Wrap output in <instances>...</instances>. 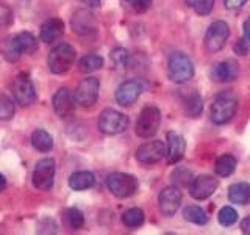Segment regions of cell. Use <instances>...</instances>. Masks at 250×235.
Instances as JSON below:
<instances>
[{
  "label": "cell",
  "instance_id": "cell-24",
  "mask_svg": "<svg viewBox=\"0 0 250 235\" xmlns=\"http://www.w3.org/2000/svg\"><path fill=\"white\" fill-rule=\"evenodd\" d=\"M14 41L18 44L21 53H35L38 49V39L28 33V31H22V33H18L14 36Z\"/></svg>",
  "mask_w": 250,
  "mask_h": 235
},
{
  "label": "cell",
  "instance_id": "cell-2",
  "mask_svg": "<svg viewBox=\"0 0 250 235\" xmlns=\"http://www.w3.org/2000/svg\"><path fill=\"white\" fill-rule=\"evenodd\" d=\"M167 75L174 83H185L194 75V65L182 52H175L167 61Z\"/></svg>",
  "mask_w": 250,
  "mask_h": 235
},
{
  "label": "cell",
  "instance_id": "cell-42",
  "mask_svg": "<svg viewBox=\"0 0 250 235\" xmlns=\"http://www.w3.org/2000/svg\"><path fill=\"white\" fill-rule=\"evenodd\" d=\"M80 2H83L84 5H88V6H99L100 5V0H80Z\"/></svg>",
  "mask_w": 250,
  "mask_h": 235
},
{
  "label": "cell",
  "instance_id": "cell-12",
  "mask_svg": "<svg viewBox=\"0 0 250 235\" xmlns=\"http://www.w3.org/2000/svg\"><path fill=\"white\" fill-rule=\"evenodd\" d=\"M217 187H219V182L216 177L208 176V174L199 176V177L192 179V182L189 185V194L194 199L203 201V199L209 198V196L216 191Z\"/></svg>",
  "mask_w": 250,
  "mask_h": 235
},
{
  "label": "cell",
  "instance_id": "cell-8",
  "mask_svg": "<svg viewBox=\"0 0 250 235\" xmlns=\"http://www.w3.org/2000/svg\"><path fill=\"white\" fill-rule=\"evenodd\" d=\"M99 90L100 82L96 77H86L78 83L75 90V100L84 108H89L97 102L99 99Z\"/></svg>",
  "mask_w": 250,
  "mask_h": 235
},
{
  "label": "cell",
  "instance_id": "cell-11",
  "mask_svg": "<svg viewBox=\"0 0 250 235\" xmlns=\"http://www.w3.org/2000/svg\"><path fill=\"white\" fill-rule=\"evenodd\" d=\"M13 96L14 100L22 107H28L36 100V91L31 80L27 75H18L13 83Z\"/></svg>",
  "mask_w": 250,
  "mask_h": 235
},
{
  "label": "cell",
  "instance_id": "cell-40",
  "mask_svg": "<svg viewBox=\"0 0 250 235\" xmlns=\"http://www.w3.org/2000/svg\"><path fill=\"white\" fill-rule=\"evenodd\" d=\"M241 231L244 234H247V235H250V216L244 218L241 221Z\"/></svg>",
  "mask_w": 250,
  "mask_h": 235
},
{
  "label": "cell",
  "instance_id": "cell-23",
  "mask_svg": "<svg viewBox=\"0 0 250 235\" xmlns=\"http://www.w3.org/2000/svg\"><path fill=\"white\" fill-rule=\"evenodd\" d=\"M234 169H236V159L230 154H224L221 155L214 163V171L217 176L221 177H229L231 176Z\"/></svg>",
  "mask_w": 250,
  "mask_h": 235
},
{
  "label": "cell",
  "instance_id": "cell-19",
  "mask_svg": "<svg viewBox=\"0 0 250 235\" xmlns=\"http://www.w3.org/2000/svg\"><path fill=\"white\" fill-rule=\"evenodd\" d=\"M64 33V22L58 18L47 19L41 25V39L44 43H53Z\"/></svg>",
  "mask_w": 250,
  "mask_h": 235
},
{
  "label": "cell",
  "instance_id": "cell-26",
  "mask_svg": "<svg viewBox=\"0 0 250 235\" xmlns=\"http://www.w3.org/2000/svg\"><path fill=\"white\" fill-rule=\"evenodd\" d=\"M122 223L127 227H130V229H136V227L143 226L144 223V212L136 207L125 210L122 215Z\"/></svg>",
  "mask_w": 250,
  "mask_h": 235
},
{
  "label": "cell",
  "instance_id": "cell-38",
  "mask_svg": "<svg viewBox=\"0 0 250 235\" xmlns=\"http://www.w3.org/2000/svg\"><path fill=\"white\" fill-rule=\"evenodd\" d=\"M111 58L117 63V65H122V63L127 61L128 55H127V52H125L124 49H114L113 53H111Z\"/></svg>",
  "mask_w": 250,
  "mask_h": 235
},
{
  "label": "cell",
  "instance_id": "cell-32",
  "mask_svg": "<svg viewBox=\"0 0 250 235\" xmlns=\"http://www.w3.org/2000/svg\"><path fill=\"white\" fill-rule=\"evenodd\" d=\"M185 107H186L188 115H191L192 118H197L202 113L203 100H202V97L199 96V94H191V96L185 100Z\"/></svg>",
  "mask_w": 250,
  "mask_h": 235
},
{
  "label": "cell",
  "instance_id": "cell-36",
  "mask_svg": "<svg viewBox=\"0 0 250 235\" xmlns=\"http://www.w3.org/2000/svg\"><path fill=\"white\" fill-rule=\"evenodd\" d=\"M13 22V10L8 5L0 3V28L8 27Z\"/></svg>",
  "mask_w": 250,
  "mask_h": 235
},
{
  "label": "cell",
  "instance_id": "cell-17",
  "mask_svg": "<svg viewBox=\"0 0 250 235\" xmlns=\"http://www.w3.org/2000/svg\"><path fill=\"white\" fill-rule=\"evenodd\" d=\"M186 143L182 135H178L175 132L167 133V152H166V160L169 164L178 163L185 155Z\"/></svg>",
  "mask_w": 250,
  "mask_h": 235
},
{
  "label": "cell",
  "instance_id": "cell-4",
  "mask_svg": "<svg viewBox=\"0 0 250 235\" xmlns=\"http://www.w3.org/2000/svg\"><path fill=\"white\" fill-rule=\"evenodd\" d=\"M128 118L113 108H106L100 113L99 129L105 135H119L128 129Z\"/></svg>",
  "mask_w": 250,
  "mask_h": 235
},
{
  "label": "cell",
  "instance_id": "cell-35",
  "mask_svg": "<svg viewBox=\"0 0 250 235\" xmlns=\"http://www.w3.org/2000/svg\"><path fill=\"white\" fill-rule=\"evenodd\" d=\"M125 3L135 13H146L152 5V0H125Z\"/></svg>",
  "mask_w": 250,
  "mask_h": 235
},
{
  "label": "cell",
  "instance_id": "cell-6",
  "mask_svg": "<svg viewBox=\"0 0 250 235\" xmlns=\"http://www.w3.org/2000/svg\"><path fill=\"white\" fill-rule=\"evenodd\" d=\"M238 110V100L230 94H219L211 107V119L216 124H227L231 121Z\"/></svg>",
  "mask_w": 250,
  "mask_h": 235
},
{
  "label": "cell",
  "instance_id": "cell-34",
  "mask_svg": "<svg viewBox=\"0 0 250 235\" xmlns=\"http://www.w3.org/2000/svg\"><path fill=\"white\" fill-rule=\"evenodd\" d=\"M14 115V104H13V99H10L5 94L0 96V119L8 121L11 119Z\"/></svg>",
  "mask_w": 250,
  "mask_h": 235
},
{
  "label": "cell",
  "instance_id": "cell-39",
  "mask_svg": "<svg viewBox=\"0 0 250 235\" xmlns=\"http://www.w3.org/2000/svg\"><path fill=\"white\" fill-rule=\"evenodd\" d=\"M225 2V6L229 8V10H239L246 5L247 0H224Z\"/></svg>",
  "mask_w": 250,
  "mask_h": 235
},
{
  "label": "cell",
  "instance_id": "cell-9",
  "mask_svg": "<svg viewBox=\"0 0 250 235\" xmlns=\"http://www.w3.org/2000/svg\"><path fill=\"white\" fill-rule=\"evenodd\" d=\"M230 36V28L224 21H216L209 25L205 35V47L208 52H219Z\"/></svg>",
  "mask_w": 250,
  "mask_h": 235
},
{
  "label": "cell",
  "instance_id": "cell-20",
  "mask_svg": "<svg viewBox=\"0 0 250 235\" xmlns=\"http://www.w3.org/2000/svg\"><path fill=\"white\" fill-rule=\"evenodd\" d=\"M96 184V177L91 171H77L69 177V187L75 191H83Z\"/></svg>",
  "mask_w": 250,
  "mask_h": 235
},
{
  "label": "cell",
  "instance_id": "cell-33",
  "mask_svg": "<svg viewBox=\"0 0 250 235\" xmlns=\"http://www.w3.org/2000/svg\"><path fill=\"white\" fill-rule=\"evenodd\" d=\"M172 180H174L177 185L189 187L191 182H192V174H191V171L188 168L178 166L174 172H172Z\"/></svg>",
  "mask_w": 250,
  "mask_h": 235
},
{
  "label": "cell",
  "instance_id": "cell-21",
  "mask_svg": "<svg viewBox=\"0 0 250 235\" xmlns=\"http://www.w3.org/2000/svg\"><path fill=\"white\" fill-rule=\"evenodd\" d=\"M229 201L238 206H246L250 202V185L246 182L233 184L229 188Z\"/></svg>",
  "mask_w": 250,
  "mask_h": 235
},
{
  "label": "cell",
  "instance_id": "cell-16",
  "mask_svg": "<svg viewBox=\"0 0 250 235\" xmlns=\"http://www.w3.org/2000/svg\"><path fill=\"white\" fill-rule=\"evenodd\" d=\"M75 96L67 88H61L53 96V110L60 118H69L75 110Z\"/></svg>",
  "mask_w": 250,
  "mask_h": 235
},
{
  "label": "cell",
  "instance_id": "cell-28",
  "mask_svg": "<svg viewBox=\"0 0 250 235\" xmlns=\"http://www.w3.org/2000/svg\"><path fill=\"white\" fill-rule=\"evenodd\" d=\"M0 50H2L3 57L8 61H18L21 58V55H22L18 44H16V41H14V36L6 38L3 41V44H2V47H0Z\"/></svg>",
  "mask_w": 250,
  "mask_h": 235
},
{
  "label": "cell",
  "instance_id": "cell-7",
  "mask_svg": "<svg viewBox=\"0 0 250 235\" xmlns=\"http://www.w3.org/2000/svg\"><path fill=\"white\" fill-rule=\"evenodd\" d=\"M55 160L53 159H42L36 163L33 174H31V182L38 190L47 191L53 187L55 179Z\"/></svg>",
  "mask_w": 250,
  "mask_h": 235
},
{
  "label": "cell",
  "instance_id": "cell-25",
  "mask_svg": "<svg viewBox=\"0 0 250 235\" xmlns=\"http://www.w3.org/2000/svg\"><path fill=\"white\" fill-rule=\"evenodd\" d=\"M102 66H104V58L99 57L96 53H89L84 55V57L78 61V69L84 74L94 72V70H99Z\"/></svg>",
  "mask_w": 250,
  "mask_h": 235
},
{
  "label": "cell",
  "instance_id": "cell-5",
  "mask_svg": "<svg viewBox=\"0 0 250 235\" xmlns=\"http://www.w3.org/2000/svg\"><path fill=\"white\" fill-rule=\"evenodd\" d=\"M161 113L156 107H146L136 121V133L141 138H152L160 129Z\"/></svg>",
  "mask_w": 250,
  "mask_h": 235
},
{
  "label": "cell",
  "instance_id": "cell-43",
  "mask_svg": "<svg viewBox=\"0 0 250 235\" xmlns=\"http://www.w3.org/2000/svg\"><path fill=\"white\" fill-rule=\"evenodd\" d=\"M5 188H6V179L2 174H0V191H3Z\"/></svg>",
  "mask_w": 250,
  "mask_h": 235
},
{
  "label": "cell",
  "instance_id": "cell-41",
  "mask_svg": "<svg viewBox=\"0 0 250 235\" xmlns=\"http://www.w3.org/2000/svg\"><path fill=\"white\" fill-rule=\"evenodd\" d=\"M242 28H244V36L246 39H250V16L244 21V25H242Z\"/></svg>",
  "mask_w": 250,
  "mask_h": 235
},
{
  "label": "cell",
  "instance_id": "cell-18",
  "mask_svg": "<svg viewBox=\"0 0 250 235\" xmlns=\"http://www.w3.org/2000/svg\"><path fill=\"white\" fill-rule=\"evenodd\" d=\"M216 82H231L238 77V63L234 60H225L216 65L211 70Z\"/></svg>",
  "mask_w": 250,
  "mask_h": 235
},
{
  "label": "cell",
  "instance_id": "cell-31",
  "mask_svg": "<svg viewBox=\"0 0 250 235\" xmlns=\"http://www.w3.org/2000/svg\"><path fill=\"white\" fill-rule=\"evenodd\" d=\"M217 219H219V223H221L222 226H225V227L233 226L234 223L238 221V212L234 210L233 207H230V206H225V207H222L221 210H219Z\"/></svg>",
  "mask_w": 250,
  "mask_h": 235
},
{
  "label": "cell",
  "instance_id": "cell-13",
  "mask_svg": "<svg viewBox=\"0 0 250 235\" xmlns=\"http://www.w3.org/2000/svg\"><path fill=\"white\" fill-rule=\"evenodd\" d=\"M143 91H144V85L139 80H127L121 83L119 88L116 90V100L122 107H130L138 100Z\"/></svg>",
  "mask_w": 250,
  "mask_h": 235
},
{
  "label": "cell",
  "instance_id": "cell-37",
  "mask_svg": "<svg viewBox=\"0 0 250 235\" xmlns=\"http://www.w3.org/2000/svg\"><path fill=\"white\" fill-rule=\"evenodd\" d=\"M250 50V39H246V38H239L238 43L234 44V52L238 55H247Z\"/></svg>",
  "mask_w": 250,
  "mask_h": 235
},
{
  "label": "cell",
  "instance_id": "cell-30",
  "mask_svg": "<svg viewBox=\"0 0 250 235\" xmlns=\"http://www.w3.org/2000/svg\"><path fill=\"white\" fill-rule=\"evenodd\" d=\"M186 5L192 8L199 16H207L214 6V0H185Z\"/></svg>",
  "mask_w": 250,
  "mask_h": 235
},
{
  "label": "cell",
  "instance_id": "cell-14",
  "mask_svg": "<svg viewBox=\"0 0 250 235\" xmlns=\"http://www.w3.org/2000/svg\"><path fill=\"white\" fill-rule=\"evenodd\" d=\"M160 210L163 215L166 216H174L177 213V210L182 204V191L178 187H166L160 193L158 198Z\"/></svg>",
  "mask_w": 250,
  "mask_h": 235
},
{
  "label": "cell",
  "instance_id": "cell-29",
  "mask_svg": "<svg viewBox=\"0 0 250 235\" xmlns=\"http://www.w3.org/2000/svg\"><path fill=\"white\" fill-rule=\"evenodd\" d=\"M64 221H66V224L70 227V229L77 231V229H80V227L83 226L84 216L82 213V210H78L75 207H70V209L66 210V213H64Z\"/></svg>",
  "mask_w": 250,
  "mask_h": 235
},
{
  "label": "cell",
  "instance_id": "cell-3",
  "mask_svg": "<svg viewBox=\"0 0 250 235\" xmlns=\"http://www.w3.org/2000/svg\"><path fill=\"white\" fill-rule=\"evenodd\" d=\"M106 187L116 198H130L138 190V179L125 172H113L106 177Z\"/></svg>",
  "mask_w": 250,
  "mask_h": 235
},
{
  "label": "cell",
  "instance_id": "cell-27",
  "mask_svg": "<svg viewBox=\"0 0 250 235\" xmlns=\"http://www.w3.org/2000/svg\"><path fill=\"white\" fill-rule=\"evenodd\" d=\"M183 216H185L186 221H189V223H192V224H199V226L207 224V221H208L207 213L203 212V209H200V207H197V206L186 207L185 212H183Z\"/></svg>",
  "mask_w": 250,
  "mask_h": 235
},
{
  "label": "cell",
  "instance_id": "cell-10",
  "mask_svg": "<svg viewBox=\"0 0 250 235\" xmlns=\"http://www.w3.org/2000/svg\"><path fill=\"white\" fill-rule=\"evenodd\" d=\"M166 152H167L166 144L160 140H155V141L144 143L143 146L138 147L136 159H138V162L144 163V164H153V163L161 162L164 157H166Z\"/></svg>",
  "mask_w": 250,
  "mask_h": 235
},
{
  "label": "cell",
  "instance_id": "cell-1",
  "mask_svg": "<svg viewBox=\"0 0 250 235\" xmlns=\"http://www.w3.org/2000/svg\"><path fill=\"white\" fill-rule=\"evenodd\" d=\"M75 49L69 44H58L57 47H53L49 53V69L53 74H64L72 68L75 63Z\"/></svg>",
  "mask_w": 250,
  "mask_h": 235
},
{
  "label": "cell",
  "instance_id": "cell-22",
  "mask_svg": "<svg viewBox=\"0 0 250 235\" xmlns=\"http://www.w3.org/2000/svg\"><path fill=\"white\" fill-rule=\"evenodd\" d=\"M31 144L39 152H49L53 147V138L49 132L42 129H38L31 133Z\"/></svg>",
  "mask_w": 250,
  "mask_h": 235
},
{
  "label": "cell",
  "instance_id": "cell-15",
  "mask_svg": "<svg viewBox=\"0 0 250 235\" xmlns=\"http://www.w3.org/2000/svg\"><path fill=\"white\" fill-rule=\"evenodd\" d=\"M70 25H72V30L77 35L86 36V35H91L92 31H96L97 22L89 10H78L74 13Z\"/></svg>",
  "mask_w": 250,
  "mask_h": 235
}]
</instances>
